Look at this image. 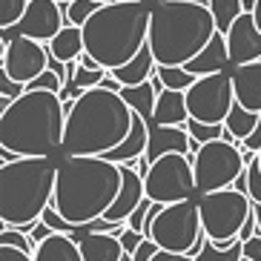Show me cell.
Wrapping results in <instances>:
<instances>
[{"label":"cell","instance_id":"obj_5","mask_svg":"<svg viewBox=\"0 0 261 261\" xmlns=\"http://www.w3.org/2000/svg\"><path fill=\"white\" fill-rule=\"evenodd\" d=\"M218 32L201 0H158L149 20V49L158 66H187Z\"/></svg>","mask_w":261,"mask_h":261},{"label":"cell","instance_id":"obj_47","mask_svg":"<svg viewBox=\"0 0 261 261\" xmlns=\"http://www.w3.org/2000/svg\"><path fill=\"white\" fill-rule=\"evenodd\" d=\"M121 261H132V255H129V253H126V255H123V258H121Z\"/></svg>","mask_w":261,"mask_h":261},{"label":"cell","instance_id":"obj_10","mask_svg":"<svg viewBox=\"0 0 261 261\" xmlns=\"http://www.w3.org/2000/svg\"><path fill=\"white\" fill-rule=\"evenodd\" d=\"M144 190H146V198L155 201V204H175V201L192 198L198 192L192 158L190 155H178V152L161 155L146 169Z\"/></svg>","mask_w":261,"mask_h":261},{"label":"cell","instance_id":"obj_21","mask_svg":"<svg viewBox=\"0 0 261 261\" xmlns=\"http://www.w3.org/2000/svg\"><path fill=\"white\" fill-rule=\"evenodd\" d=\"M77 241H81L84 261H121L126 255L121 238L112 232H84Z\"/></svg>","mask_w":261,"mask_h":261},{"label":"cell","instance_id":"obj_26","mask_svg":"<svg viewBox=\"0 0 261 261\" xmlns=\"http://www.w3.org/2000/svg\"><path fill=\"white\" fill-rule=\"evenodd\" d=\"M258 121H261L258 112H250V109H244L241 103H236V107L230 109L227 121H224V126H227V138H224V141H232V144H244V141L255 132Z\"/></svg>","mask_w":261,"mask_h":261},{"label":"cell","instance_id":"obj_12","mask_svg":"<svg viewBox=\"0 0 261 261\" xmlns=\"http://www.w3.org/2000/svg\"><path fill=\"white\" fill-rule=\"evenodd\" d=\"M49 58H52V55L43 49L40 40L23 38V35L0 40V69L6 72L9 77H15V81H20V84H26V86H29L40 72L49 69Z\"/></svg>","mask_w":261,"mask_h":261},{"label":"cell","instance_id":"obj_1","mask_svg":"<svg viewBox=\"0 0 261 261\" xmlns=\"http://www.w3.org/2000/svg\"><path fill=\"white\" fill-rule=\"evenodd\" d=\"M123 167L103 155H63L55 181L52 207L72 227H89L115 204Z\"/></svg>","mask_w":261,"mask_h":261},{"label":"cell","instance_id":"obj_20","mask_svg":"<svg viewBox=\"0 0 261 261\" xmlns=\"http://www.w3.org/2000/svg\"><path fill=\"white\" fill-rule=\"evenodd\" d=\"M146 146H149V121H144L141 115H135V121H132V132L123 138L121 146H115L109 155H103V158H109V161L115 164H135L141 161L146 155Z\"/></svg>","mask_w":261,"mask_h":261},{"label":"cell","instance_id":"obj_30","mask_svg":"<svg viewBox=\"0 0 261 261\" xmlns=\"http://www.w3.org/2000/svg\"><path fill=\"white\" fill-rule=\"evenodd\" d=\"M61 6H63L66 26H81V29H84V23L103 6V3H98V0H72V3H61Z\"/></svg>","mask_w":261,"mask_h":261},{"label":"cell","instance_id":"obj_46","mask_svg":"<svg viewBox=\"0 0 261 261\" xmlns=\"http://www.w3.org/2000/svg\"><path fill=\"white\" fill-rule=\"evenodd\" d=\"M255 161H258V167H261V149H258V152H255Z\"/></svg>","mask_w":261,"mask_h":261},{"label":"cell","instance_id":"obj_23","mask_svg":"<svg viewBox=\"0 0 261 261\" xmlns=\"http://www.w3.org/2000/svg\"><path fill=\"white\" fill-rule=\"evenodd\" d=\"M155 69H158V61H155L152 49H149V43H146L144 49H141L135 58H132L126 66H118V69H112L109 75L118 77L123 86H138V84H146V81H152L155 77Z\"/></svg>","mask_w":261,"mask_h":261},{"label":"cell","instance_id":"obj_38","mask_svg":"<svg viewBox=\"0 0 261 261\" xmlns=\"http://www.w3.org/2000/svg\"><path fill=\"white\" fill-rule=\"evenodd\" d=\"M118 238H121V244H123V250H126V253H135V250H138V247H141V241H144V232H138V230H132V227H129V224H126V230H123L121 232V236H118Z\"/></svg>","mask_w":261,"mask_h":261},{"label":"cell","instance_id":"obj_3","mask_svg":"<svg viewBox=\"0 0 261 261\" xmlns=\"http://www.w3.org/2000/svg\"><path fill=\"white\" fill-rule=\"evenodd\" d=\"M135 112L121 92L107 86L86 89L66 109V132H63L61 155H109L132 132Z\"/></svg>","mask_w":261,"mask_h":261},{"label":"cell","instance_id":"obj_16","mask_svg":"<svg viewBox=\"0 0 261 261\" xmlns=\"http://www.w3.org/2000/svg\"><path fill=\"white\" fill-rule=\"evenodd\" d=\"M146 198V190H144V175H141L138 169L132 167V164H123V184H121V192H118L115 204L107 210V218L109 224H126L138 204Z\"/></svg>","mask_w":261,"mask_h":261},{"label":"cell","instance_id":"obj_11","mask_svg":"<svg viewBox=\"0 0 261 261\" xmlns=\"http://www.w3.org/2000/svg\"><path fill=\"white\" fill-rule=\"evenodd\" d=\"M187 107L190 118L201 123H224L230 109L236 107V89H232V72H215L201 75L187 89Z\"/></svg>","mask_w":261,"mask_h":261},{"label":"cell","instance_id":"obj_34","mask_svg":"<svg viewBox=\"0 0 261 261\" xmlns=\"http://www.w3.org/2000/svg\"><path fill=\"white\" fill-rule=\"evenodd\" d=\"M109 72L107 69H86V66H81L77 63V69H75V77H72V84L77 86V89H95V86L103 84V77H107Z\"/></svg>","mask_w":261,"mask_h":261},{"label":"cell","instance_id":"obj_49","mask_svg":"<svg viewBox=\"0 0 261 261\" xmlns=\"http://www.w3.org/2000/svg\"><path fill=\"white\" fill-rule=\"evenodd\" d=\"M241 261H253V258H247V255H244V258H241Z\"/></svg>","mask_w":261,"mask_h":261},{"label":"cell","instance_id":"obj_6","mask_svg":"<svg viewBox=\"0 0 261 261\" xmlns=\"http://www.w3.org/2000/svg\"><path fill=\"white\" fill-rule=\"evenodd\" d=\"M61 161L55 158H15L0 164V224L29 230L40 221L55 198Z\"/></svg>","mask_w":261,"mask_h":261},{"label":"cell","instance_id":"obj_7","mask_svg":"<svg viewBox=\"0 0 261 261\" xmlns=\"http://www.w3.org/2000/svg\"><path fill=\"white\" fill-rule=\"evenodd\" d=\"M146 238H152L161 250L195 255L207 241L198 201L187 198L175 204H155L152 218L146 221Z\"/></svg>","mask_w":261,"mask_h":261},{"label":"cell","instance_id":"obj_41","mask_svg":"<svg viewBox=\"0 0 261 261\" xmlns=\"http://www.w3.org/2000/svg\"><path fill=\"white\" fill-rule=\"evenodd\" d=\"M152 261H195V255H190V253H172V250H161V247H158V253L152 255Z\"/></svg>","mask_w":261,"mask_h":261},{"label":"cell","instance_id":"obj_19","mask_svg":"<svg viewBox=\"0 0 261 261\" xmlns=\"http://www.w3.org/2000/svg\"><path fill=\"white\" fill-rule=\"evenodd\" d=\"M190 121V107H187V92L178 89H161L155 100L152 126H187Z\"/></svg>","mask_w":261,"mask_h":261},{"label":"cell","instance_id":"obj_28","mask_svg":"<svg viewBox=\"0 0 261 261\" xmlns=\"http://www.w3.org/2000/svg\"><path fill=\"white\" fill-rule=\"evenodd\" d=\"M241 258H244V241L241 238L230 247H218L213 241H204V247L195 253V261H241Z\"/></svg>","mask_w":261,"mask_h":261},{"label":"cell","instance_id":"obj_36","mask_svg":"<svg viewBox=\"0 0 261 261\" xmlns=\"http://www.w3.org/2000/svg\"><path fill=\"white\" fill-rule=\"evenodd\" d=\"M247 195H250V201L261 204V167H258V161L247 164Z\"/></svg>","mask_w":261,"mask_h":261},{"label":"cell","instance_id":"obj_40","mask_svg":"<svg viewBox=\"0 0 261 261\" xmlns=\"http://www.w3.org/2000/svg\"><path fill=\"white\" fill-rule=\"evenodd\" d=\"M155 253H158V244H155L152 238H144V241H141V247L132 253V261H152Z\"/></svg>","mask_w":261,"mask_h":261},{"label":"cell","instance_id":"obj_13","mask_svg":"<svg viewBox=\"0 0 261 261\" xmlns=\"http://www.w3.org/2000/svg\"><path fill=\"white\" fill-rule=\"evenodd\" d=\"M61 3L58 0H29V9L26 15L17 20L15 26H6L0 29V40H9L15 35H23V38H32V40H52L58 32L66 26V17L61 12Z\"/></svg>","mask_w":261,"mask_h":261},{"label":"cell","instance_id":"obj_37","mask_svg":"<svg viewBox=\"0 0 261 261\" xmlns=\"http://www.w3.org/2000/svg\"><path fill=\"white\" fill-rule=\"evenodd\" d=\"M26 89H29L26 84H20V81H15V77H9L6 72L0 69V95H3V98H9V100H17L20 95L26 92Z\"/></svg>","mask_w":261,"mask_h":261},{"label":"cell","instance_id":"obj_27","mask_svg":"<svg viewBox=\"0 0 261 261\" xmlns=\"http://www.w3.org/2000/svg\"><path fill=\"white\" fill-rule=\"evenodd\" d=\"M210 12L215 17L218 32H230V26L244 15V0H210Z\"/></svg>","mask_w":261,"mask_h":261},{"label":"cell","instance_id":"obj_48","mask_svg":"<svg viewBox=\"0 0 261 261\" xmlns=\"http://www.w3.org/2000/svg\"><path fill=\"white\" fill-rule=\"evenodd\" d=\"M58 3H72V0H58Z\"/></svg>","mask_w":261,"mask_h":261},{"label":"cell","instance_id":"obj_35","mask_svg":"<svg viewBox=\"0 0 261 261\" xmlns=\"http://www.w3.org/2000/svg\"><path fill=\"white\" fill-rule=\"evenodd\" d=\"M63 86H66V81H63L58 72L46 69V72H40V75L32 81L29 89H52V92H63Z\"/></svg>","mask_w":261,"mask_h":261},{"label":"cell","instance_id":"obj_14","mask_svg":"<svg viewBox=\"0 0 261 261\" xmlns=\"http://www.w3.org/2000/svg\"><path fill=\"white\" fill-rule=\"evenodd\" d=\"M227 46H230V63L241 66V63L261 61V29L255 23L253 12H244L227 32Z\"/></svg>","mask_w":261,"mask_h":261},{"label":"cell","instance_id":"obj_18","mask_svg":"<svg viewBox=\"0 0 261 261\" xmlns=\"http://www.w3.org/2000/svg\"><path fill=\"white\" fill-rule=\"evenodd\" d=\"M187 69H190L195 77L232 69V63H230V46H227V35H224V32H215L213 40H210L207 46H204L190 63H187Z\"/></svg>","mask_w":261,"mask_h":261},{"label":"cell","instance_id":"obj_33","mask_svg":"<svg viewBox=\"0 0 261 261\" xmlns=\"http://www.w3.org/2000/svg\"><path fill=\"white\" fill-rule=\"evenodd\" d=\"M0 244H9V247H17V250H26V253L35 255V241H32V236H26L20 227H3L0 230Z\"/></svg>","mask_w":261,"mask_h":261},{"label":"cell","instance_id":"obj_4","mask_svg":"<svg viewBox=\"0 0 261 261\" xmlns=\"http://www.w3.org/2000/svg\"><path fill=\"white\" fill-rule=\"evenodd\" d=\"M152 6L146 0H109L84 23V49L107 72L126 63L149 40Z\"/></svg>","mask_w":261,"mask_h":261},{"label":"cell","instance_id":"obj_8","mask_svg":"<svg viewBox=\"0 0 261 261\" xmlns=\"http://www.w3.org/2000/svg\"><path fill=\"white\" fill-rule=\"evenodd\" d=\"M198 213L207 241H213L218 247H230L238 241L247 218L253 215V201H250L247 192L227 187V190L218 192H201Z\"/></svg>","mask_w":261,"mask_h":261},{"label":"cell","instance_id":"obj_24","mask_svg":"<svg viewBox=\"0 0 261 261\" xmlns=\"http://www.w3.org/2000/svg\"><path fill=\"white\" fill-rule=\"evenodd\" d=\"M84 29L81 26H63L52 40H49V55L63 63H72L84 55Z\"/></svg>","mask_w":261,"mask_h":261},{"label":"cell","instance_id":"obj_17","mask_svg":"<svg viewBox=\"0 0 261 261\" xmlns=\"http://www.w3.org/2000/svg\"><path fill=\"white\" fill-rule=\"evenodd\" d=\"M232 89H236V103H241L250 112L261 115V61L232 66Z\"/></svg>","mask_w":261,"mask_h":261},{"label":"cell","instance_id":"obj_31","mask_svg":"<svg viewBox=\"0 0 261 261\" xmlns=\"http://www.w3.org/2000/svg\"><path fill=\"white\" fill-rule=\"evenodd\" d=\"M187 132L192 135L195 144H210V141H218V138H227V126L224 123H201V121H187Z\"/></svg>","mask_w":261,"mask_h":261},{"label":"cell","instance_id":"obj_39","mask_svg":"<svg viewBox=\"0 0 261 261\" xmlns=\"http://www.w3.org/2000/svg\"><path fill=\"white\" fill-rule=\"evenodd\" d=\"M0 261H35V255L26 250H17V247L0 244Z\"/></svg>","mask_w":261,"mask_h":261},{"label":"cell","instance_id":"obj_45","mask_svg":"<svg viewBox=\"0 0 261 261\" xmlns=\"http://www.w3.org/2000/svg\"><path fill=\"white\" fill-rule=\"evenodd\" d=\"M253 17H255V23H258V29H261V0H255V9H253Z\"/></svg>","mask_w":261,"mask_h":261},{"label":"cell","instance_id":"obj_42","mask_svg":"<svg viewBox=\"0 0 261 261\" xmlns=\"http://www.w3.org/2000/svg\"><path fill=\"white\" fill-rule=\"evenodd\" d=\"M244 255L253 261H261V232H255L250 241H244Z\"/></svg>","mask_w":261,"mask_h":261},{"label":"cell","instance_id":"obj_44","mask_svg":"<svg viewBox=\"0 0 261 261\" xmlns=\"http://www.w3.org/2000/svg\"><path fill=\"white\" fill-rule=\"evenodd\" d=\"M77 63H81V66H86V69H103V66H100V63L95 61V58H92L89 52L81 55V58H77Z\"/></svg>","mask_w":261,"mask_h":261},{"label":"cell","instance_id":"obj_9","mask_svg":"<svg viewBox=\"0 0 261 261\" xmlns=\"http://www.w3.org/2000/svg\"><path fill=\"white\" fill-rule=\"evenodd\" d=\"M192 167H195V184L198 192H218L227 190L238 181V175L247 169L244 149L232 141H210L201 144L192 155Z\"/></svg>","mask_w":261,"mask_h":261},{"label":"cell","instance_id":"obj_43","mask_svg":"<svg viewBox=\"0 0 261 261\" xmlns=\"http://www.w3.org/2000/svg\"><path fill=\"white\" fill-rule=\"evenodd\" d=\"M238 146H241V149H250V152H258L261 149V121H258V126H255L253 135H250L244 144H238Z\"/></svg>","mask_w":261,"mask_h":261},{"label":"cell","instance_id":"obj_22","mask_svg":"<svg viewBox=\"0 0 261 261\" xmlns=\"http://www.w3.org/2000/svg\"><path fill=\"white\" fill-rule=\"evenodd\" d=\"M35 261H84L81 241L66 232H52L35 247Z\"/></svg>","mask_w":261,"mask_h":261},{"label":"cell","instance_id":"obj_15","mask_svg":"<svg viewBox=\"0 0 261 261\" xmlns=\"http://www.w3.org/2000/svg\"><path fill=\"white\" fill-rule=\"evenodd\" d=\"M198 144L192 141V135L187 132V126H149V146H146V161L152 164L161 155L178 152V155H195Z\"/></svg>","mask_w":261,"mask_h":261},{"label":"cell","instance_id":"obj_29","mask_svg":"<svg viewBox=\"0 0 261 261\" xmlns=\"http://www.w3.org/2000/svg\"><path fill=\"white\" fill-rule=\"evenodd\" d=\"M155 75L161 77V84L167 86V89H178V92H187V89L198 81L187 66H158Z\"/></svg>","mask_w":261,"mask_h":261},{"label":"cell","instance_id":"obj_2","mask_svg":"<svg viewBox=\"0 0 261 261\" xmlns=\"http://www.w3.org/2000/svg\"><path fill=\"white\" fill-rule=\"evenodd\" d=\"M66 109L61 92L26 89L0 112V146L20 158H55L63 152Z\"/></svg>","mask_w":261,"mask_h":261},{"label":"cell","instance_id":"obj_25","mask_svg":"<svg viewBox=\"0 0 261 261\" xmlns=\"http://www.w3.org/2000/svg\"><path fill=\"white\" fill-rule=\"evenodd\" d=\"M121 98L132 107V112H135V115H141L144 121H149V126H152L155 100H158V89L152 86V81L138 84V86H123V89H121Z\"/></svg>","mask_w":261,"mask_h":261},{"label":"cell","instance_id":"obj_32","mask_svg":"<svg viewBox=\"0 0 261 261\" xmlns=\"http://www.w3.org/2000/svg\"><path fill=\"white\" fill-rule=\"evenodd\" d=\"M26 9H29V0H0V29L15 26L26 15Z\"/></svg>","mask_w":261,"mask_h":261}]
</instances>
